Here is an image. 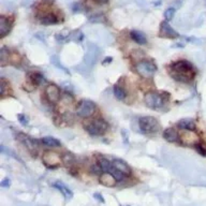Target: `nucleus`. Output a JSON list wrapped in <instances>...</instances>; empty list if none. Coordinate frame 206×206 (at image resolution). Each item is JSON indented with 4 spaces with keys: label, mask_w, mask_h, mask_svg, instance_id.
<instances>
[{
    "label": "nucleus",
    "mask_w": 206,
    "mask_h": 206,
    "mask_svg": "<svg viewBox=\"0 0 206 206\" xmlns=\"http://www.w3.org/2000/svg\"><path fill=\"white\" fill-rule=\"evenodd\" d=\"M17 139L27 147V149L32 154V156H36L39 148V143L36 139H32L29 135H26L25 133H18Z\"/></svg>",
    "instance_id": "nucleus-10"
},
{
    "label": "nucleus",
    "mask_w": 206,
    "mask_h": 206,
    "mask_svg": "<svg viewBox=\"0 0 206 206\" xmlns=\"http://www.w3.org/2000/svg\"><path fill=\"white\" fill-rule=\"evenodd\" d=\"M13 26V19L7 16H0V35L1 38H4L11 31Z\"/></svg>",
    "instance_id": "nucleus-13"
},
{
    "label": "nucleus",
    "mask_w": 206,
    "mask_h": 206,
    "mask_svg": "<svg viewBox=\"0 0 206 206\" xmlns=\"http://www.w3.org/2000/svg\"><path fill=\"white\" fill-rule=\"evenodd\" d=\"M195 148H197V150L199 151V154L200 155H202L203 157H206V148L203 145H201V144H197L195 145Z\"/></svg>",
    "instance_id": "nucleus-28"
},
{
    "label": "nucleus",
    "mask_w": 206,
    "mask_h": 206,
    "mask_svg": "<svg viewBox=\"0 0 206 206\" xmlns=\"http://www.w3.org/2000/svg\"><path fill=\"white\" fill-rule=\"evenodd\" d=\"M159 36L161 38H166V39H176L179 37L177 31L174 30V29L169 25V23L166 21L162 22L161 25H160Z\"/></svg>",
    "instance_id": "nucleus-12"
},
{
    "label": "nucleus",
    "mask_w": 206,
    "mask_h": 206,
    "mask_svg": "<svg viewBox=\"0 0 206 206\" xmlns=\"http://www.w3.org/2000/svg\"><path fill=\"white\" fill-rule=\"evenodd\" d=\"M0 54H1V66L2 67L6 66V64H9L10 60H12V57L10 56V54H9V50H7L6 47L1 48Z\"/></svg>",
    "instance_id": "nucleus-25"
},
{
    "label": "nucleus",
    "mask_w": 206,
    "mask_h": 206,
    "mask_svg": "<svg viewBox=\"0 0 206 206\" xmlns=\"http://www.w3.org/2000/svg\"><path fill=\"white\" fill-rule=\"evenodd\" d=\"M130 37L135 43L140 45H145L147 44V39L146 37L144 36V33L140 32V31H137V30H133L130 32Z\"/></svg>",
    "instance_id": "nucleus-19"
},
{
    "label": "nucleus",
    "mask_w": 206,
    "mask_h": 206,
    "mask_svg": "<svg viewBox=\"0 0 206 206\" xmlns=\"http://www.w3.org/2000/svg\"><path fill=\"white\" fill-rule=\"evenodd\" d=\"M174 15H175V9L174 8H169V9H166L165 12H164V17H165L166 22L173 19Z\"/></svg>",
    "instance_id": "nucleus-26"
},
{
    "label": "nucleus",
    "mask_w": 206,
    "mask_h": 206,
    "mask_svg": "<svg viewBox=\"0 0 206 206\" xmlns=\"http://www.w3.org/2000/svg\"><path fill=\"white\" fill-rule=\"evenodd\" d=\"M85 130L93 137H102L108 130V123L104 119L98 118L87 123L85 126Z\"/></svg>",
    "instance_id": "nucleus-3"
},
{
    "label": "nucleus",
    "mask_w": 206,
    "mask_h": 206,
    "mask_svg": "<svg viewBox=\"0 0 206 206\" xmlns=\"http://www.w3.org/2000/svg\"><path fill=\"white\" fill-rule=\"evenodd\" d=\"M99 180H100L101 185L105 186V187H110V188L115 187L118 181L117 179L115 178V176H114L112 173H110V172H103L100 175Z\"/></svg>",
    "instance_id": "nucleus-14"
},
{
    "label": "nucleus",
    "mask_w": 206,
    "mask_h": 206,
    "mask_svg": "<svg viewBox=\"0 0 206 206\" xmlns=\"http://www.w3.org/2000/svg\"><path fill=\"white\" fill-rule=\"evenodd\" d=\"M41 143H42V144H44L45 146H47V147H59L60 145H61L60 141H58L57 139H55V137H42V140H41Z\"/></svg>",
    "instance_id": "nucleus-21"
},
{
    "label": "nucleus",
    "mask_w": 206,
    "mask_h": 206,
    "mask_svg": "<svg viewBox=\"0 0 206 206\" xmlns=\"http://www.w3.org/2000/svg\"><path fill=\"white\" fill-rule=\"evenodd\" d=\"M61 158H62V163H64L65 165H67V166L73 165L74 162H75V157L72 154H70V152H66V154H64L61 156Z\"/></svg>",
    "instance_id": "nucleus-24"
},
{
    "label": "nucleus",
    "mask_w": 206,
    "mask_h": 206,
    "mask_svg": "<svg viewBox=\"0 0 206 206\" xmlns=\"http://www.w3.org/2000/svg\"><path fill=\"white\" fill-rule=\"evenodd\" d=\"M179 141H180V144L185 146H195L199 144V137L194 131L183 130L179 133Z\"/></svg>",
    "instance_id": "nucleus-9"
},
{
    "label": "nucleus",
    "mask_w": 206,
    "mask_h": 206,
    "mask_svg": "<svg viewBox=\"0 0 206 206\" xmlns=\"http://www.w3.org/2000/svg\"><path fill=\"white\" fill-rule=\"evenodd\" d=\"M45 96L50 103H56L60 99V89L57 85L50 84L45 88Z\"/></svg>",
    "instance_id": "nucleus-11"
},
{
    "label": "nucleus",
    "mask_w": 206,
    "mask_h": 206,
    "mask_svg": "<svg viewBox=\"0 0 206 206\" xmlns=\"http://www.w3.org/2000/svg\"><path fill=\"white\" fill-rule=\"evenodd\" d=\"M135 71L144 79H150L157 72V66L150 60H141L135 66Z\"/></svg>",
    "instance_id": "nucleus-5"
},
{
    "label": "nucleus",
    "mask_w": 206,
    "mask_h": 206,
    "mask_svg": "<svg viewBox=\"0 0 206 206\" xmlns=\"http://www.w3.org/2000/svg\"><path fill=\"white\" fill-rule=\"evenodd\" d=\"M93 197H94V198H97V199H98V200H100L101 202H104L103 199H101V195H100V194H94Z\"/></svg>",
    "instance_id": "nucleus-32"
},
{
    "label": "nucleus",
    "mask_w": 206,
    "mask_h": 206,
    "mask_svg": "<svg viewBox=\"0 0 206 206\" xmlns=\"http://www.w3.org/2000/svg\"><path fill=\"white\" fill-rule=\"evenodd\" d=\"M9 86H10L9 82H7L4 77H1V81H0V88H1V96L2 97L6 96V88Z\"/></svg>",
    "instance_id": "nucleus-27"
},
{
    "label": "nucleus",
    "mask_w": 206,
    "mask_h": 206,
    "mask_svg": "<svg viewBox=\"0 0 206 206\" xmlns=\"http://www.w3.org/2000/svg\"><path fill=\"white\" fill-rule=\"evenodd\" d=\"M163 137L164 140H166L170 143H175L179 139V133L175 128H168V129L164 130Z\"/></svg>",
    "instance_id": "nucleus-16"
},
{
    "label": "nucleus",
    "mask_w": 206,
    "mask_h": 206,
    "mask_svg": "<svg viewBox=\"0 0 206 206\" xmlns=\"http://www.w3.org/2000/svg\"><path fill=\"white\" fill-rule=\"evenodd\" d=\"M169 74L173 79L181 83H190L197 75V70L191 62L185 59H179L169 66Z\"/></svg>",
    "instance_id": "nucleus-1"
},
{
    "label": "nucleus",
    "mask_w": 206,
    "mask_h": 206,
    "mask_svg": "<svg viewBox=\"0 0 206 206\" xmlns=\"http://www.w3.org/2000/svg\"><path fill=\"white\" fill-rule=\"evenodd\" d=\"M18 118H19V119H21V120H19V122L23 123V125H27V122H27V118L24 117V115H19V116H18Z\"/></svg>",
    "instance_id": "nucleus-30"
},
{
    "label": "nucleus",
    "mask_w": 206,
    "mask_h": 206,
    "mask_svg": "<svg viewBox=\"0 0 206 206\" xmlns=\"http://www.w3.org/2000/svg\"><path fill=\"white\" fill-rule=\"evenodd\" d=\"M37 17L42 25H55V24H59L61 19L59 18V15L53 12L52 10L45 11L44 8L41 7L40 10L37 13Z\"/></svg>",
    "instance_id": "nucleus-6"
},
{
    "label": "nucleus",
    "mask_w": 206,
    "mask_h": 206,
    "mask_svg": "<svg viewBox=\"0 0 206 206\" xmlns=\"http://www.w3.org/2000/svg\"><path fill=\"white\" fill-rule=\"evenodd\" d=\"M177 126L181 130H190V131H194L197 126L193 119L191 118H186V119H181L180 122L177 123Z\"/></svg>",
    "instance_id": "nucleus-18"
},
{
    "label": "nucleus",
    "mask_w": 206,
    "mask_h": 206,
    "mask_svg": "<svg viewBox=\"0 0 206 206\" xmlns=\"http://www.w3.org/2000/svg\"><path fill=\"white\" fill-rule=\"evenodd\" d=\"M54 186L55 188L57 189V190H59L60 192L62 193V194L66 197V199H71L72 197H73V193H72V191L70 190L69 188L67 187L65 184H62V183H60V181H56V183L54 184Z\"/></svg>",
    "instance_id": "nucleus-20"
},
{
    "label": "nucleus",
    "mask_w": 206,
    "mask_h": 206,
    "mask_svg": "<svg viewBox=\"0 0 206 206\" xmlns=\"http://www.w3.org/2000/svg\"><path fill=\"white\" fill-rule=\"evenodd\" d=\"M139 127L141 131L146 134L157 133L160 129V123L158 119L152 116H144L139 119Z\"/></svg>",
    "instance_id": "nucleus-4"
},
{
    "label": "nucleus",
    "mask_w": 206,
    "mask_h": 206,
    "mask_svg": "<svg viewBox=\"0 0 206 206\" xmlns=\"http://www.w3.org/2000/svg\"><path fill=\"white\" fill-rule=\"evenodd\" d=\"M114 94H115V97L118 99V100L120 101H123L126 99V97H127V93H126V90L122 88V86H119V85H115L114 86Z\"/></svg>",
    "instance_id": "nucleus-23"
},
{
    "label": "nucleus",
    "mask_w": 206,
    "mask_h": 206,
    "mask_svg": "<svg viewBox=\"0 0 206 206\" xmlns=\"http://www.w3.org/2000/svg\"><path fill=\"white\" fill-rule=\"evenodd\" d=\"M96 3H99V4H103V3H106L108 0H93Z\"/></svg>",
    "instance_id": "nucleus-31"
},
{
    "label": "nucleus",
    "mask_w": 206,
    "mask_h": 206,
    "mask_svg": "<svg viewBox=\"0 0 206 206\" xmlns=\"http://www.w3.org/2000/svg\"><path fill=\"white\" fill-rule=\"evenodd\" d=\"M96 111V104L90 100H83L76 108V115L82 118H88Z\"/></svg>",
    "instance_id": "nucleus-7"
},
{
    "label": "nucleus",
    "mask_w": 206,
    "mask_h": 206,
    "mask_svg": "<svg viewBox=\"0 0 206 206\" xmlns=\"http://www.w3.org/2000/svg\"><path fill=\"white\" fill-rule=\"evenodd\" d=\"M28 79H29V82H30V84L32 85V86H39V85H41L42 83H44L45 82V79L44 76H43L41 73H39V72H31V73L28 74Z\"/></svg>",
    "instance_id": "nucleus-17"
},
{
    "label": "nucleus",
    "mask_w": 206,
    "mask_h": 206,
    "mask_svg": "<svg viewBox=\"0 0 206 206\" xmlns=\"http://www.w3.org/2000/svg\"><path fill=\"white\" fill-rule=\"evenodd\" d=\"M112 165L116 170H118L119 172H122V174H125L126 176H129L130 174H131V169H130V166L122 159H118V158L113 159L112 160Z\"/></svg>",
    "instance_id": "nucleus-15"
},
{
    "label": "nucleus",
    "mask_w": 206,
    "mask_h": 206,
    "mask_svg": "<svg viewBox=\"0 0 206 206\" xmlns=\"http://www.w3.org/2000/svg\"><path fill=\"white\" fill-rule=\"evenodd\" d=\"M10 185H11V180H10V178H4L3 180L1 181V184H0L1 187H9Z\"/></svg>",
    "instance_id": "nucleus-29"
},
{
    "label": "nucleus",
    "mask_w": 206,
    "mask_h": 206,
    "mask_svg": "<svg viewBox=\"0 0 206 206\" xmlns=\"http://www.w3.org/2000/svg\"><path fill=\"white\" fill-rule=\"evenodd\" d=\"M98 164L100 165V168L102 169L103 172H108L111 170V168H112V161L104 158V157H99Z\"/></svg>",
    "instance_id": "nucleus-22"
},
{
    "label": "nucleus",
    "mask_w": 206,
    "mask_h": 206,
    "mask_svg": "<svg viewBox=\"0 0 206 206\" xmlns=\"http://www.w3.org/2000/svg\"><path fill=\"white\" fill-rule=\"evenodd\" d=\"M169 93H148L145 94L144 102L151 110H161L169 101Z\"/></svg>",
    "instance_id": "nucleus-2"
},
{
    "label": "nucleus",
    "mask_w": 206,
    "mask_h": 206,
    "mask_svg": "<svg viewBox=\"0 0 206 206\" xmlns=\"http://www.w3.org/2000/svg\"><path fill=\"white\" fill-rule=\"evenodd\" d=\"M42 161L45 164V166L50 169H56L61 164L62 158L59 154L55 151H45L42 157Z\"/></svg>",
    "instance_id": "nucleus-8"
}]
</instances>
